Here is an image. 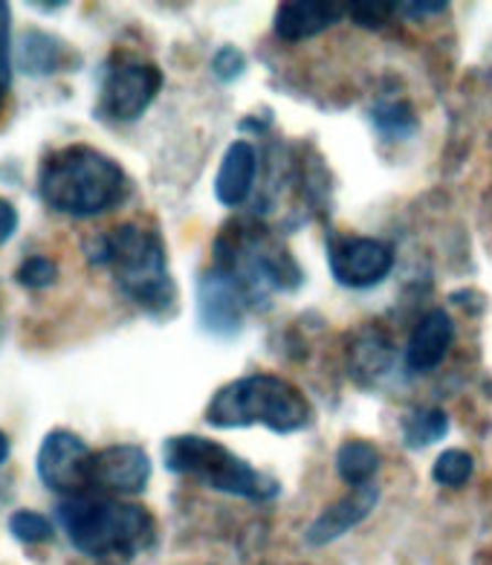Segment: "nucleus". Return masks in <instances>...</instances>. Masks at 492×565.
Instances as JSON below:
<instances>
[{
  "label": "nucleus",
  "instance_id": "18",
  "mask_svg": "<svg viewBox=\"0 0 492 565\" xmlns=\"http://www.w3.org/2000/svg\"><path fill=\"white\" fill-rule=\"evenodd\" d=\"M379 470V449L362 438H347L336 449V472L339 479L347 481L351 488H365Z\"/></svg>",
  "mask_w": 492,
  "mask_h": 565
},
{
  "label": "nucleus",
  "instance_id": "12",
  "mask_svg": "<svg viewBox=\"0 0 492 565\" xmlns=\"http://www.w3.org/2000/svg\"><path fill=\"white\" fill-rule=\"evenodd\" d=\"M379 502V490L374 484H365V488H354L347 495H342L339 502H333L331 508H324L319 516L313 519V525L304 531V540L313 548H322V545H331L339 536H345L347 531H354L360 522L374 513Z\"/></svg>",
  "mask_w": 492,
  "mask_h": 565
},
{
  "label": "nucleus",
  "instance_id": "30",
  "mask_svg": "<svg viewBox=\"0 0 492 565\" xmlns=\"http://www.w3.org/2000/svg\"><path fill=\"white\" fill-rule=\"evenodd\" d=\"M32 9H41V12H55V9H64V3H32Z\"/></svg>",
  "mask_w": 492,
  "mask_h": 565
},
{
  "label": "nucleus",
  "instance_id": "28",
  "mask_svg": "<svg viewBox=\"0 0 492 565\" xmlns=\"http://www.w3.org/2000/svg\"><path fill=\"white\" fill-rule=\"evenodd\" d=\"M15 230H18L15 206L0 198V244H7V241L15 235Z\"/></svg>",
  "mask_w": 492,
  "mask_h": 565
},
{
  "label": "nucleus",
  "instance_id": "27",
  "mask_svg": "<svg viewBox=\"0 0 492 565\" xmlns=\"http://www.w3.org/2000/svg\"><path fill=\"white\" fill-rule=\"evenodd\" d=\"M447 3L443 0H417V3H397V12H403L411 21H429L435 15H443L447 12Z\"/></svg>",
  "mask_w": 492,
  "mask_h": 565
},
{
  "label": "nucleus",
  "instance_id": "16",
  "mask_svg": "<svg viewBox=\"0 0 492 565\" xmlns=\"http://www.w3.org/2000/svg\"><path fill=\"white\" fill-rule=\"evenodd\" d=\"M347 360H351V372L360 383H377L394 363V349L392 340H388V333L377 326L362 328L356 333L354 345L347 351Z\"/></svg>",
  "mask_w": 492,
  "mask_h": 565
},
{
  "label": "nucleus",
  "instance_id": "5",
  "mask_svg": "<svg viewBox=\"0 0 492 565\" xmlns=\"http://www.w3.org/2000/svg\"><path fill=\"white\" fill-rule=\"evenodd\" d=\"M67 540L87 557H137L154 542V516L142 504L105 495H73L58 504Z\"/></svg>",
  "mask_w": 492,
  "mask_h": 565
},
{
  "label": "nucleus",
  "instance_id": "29",
  "mask_svg": "<svg viewBox=\"0 0 492 565\" xmlns=\"http://www.w3.org/2000/svg\"><path fill=\"white\" fill-rule=\"evenodd\" d=\"M7 458H9V441H7V435L0 433V465H3Z\"/></svg>",
  "mask_w": 492,
  "mask_h": 565
},
{
  "label": "nucleus",
  "instance_id": "4",
  "mask_svg": "<svg viewBox=\"0 0 492 565\" xmlns=\"http://www.w3.org/2000/svg\"><path fill=\"white\" fill-rule=\"evenodd\" d=\"M203 418L215 429L267 426L269 433L290 435L310 424L313 406L290 380L278 374H246L217 388Z\"/></svg>",
  "mask_w": 492,
  "mask_h": 565
},
{
  "label": "nucleus",
  "instance_id": "15",
  "mask_svg": "<svg viewBox=\"0 0 492 565\" xmlns=\"http://www.w3.org/2000/svg\"><path fill=\"white\" fill-rule=\"evenodd\" d=\"M255 178H258V151L244 140L232 142L221 160V169H217L215 198L224 206L235 210L253 194Z\"/></svg>",
  "mask_w": 492,
  "mask_h": 565
},
{
  "label": "nucleus",
  "instance_id": "24",
  "mask_svg": "<svg viewBox=\"0 0 492 565\" xmlns=\"http://www.w3.org/2000/svg\"><path fill=\"white\" fill-rule=\"evenodd\" d=\"M12 35H9V7L0 3V105L12 85Z\"/></svg>",
  "mask_w": 492,
  "mask_h": 565
},
{
  "label": "nucleus",
  "instance_id": "8",
  "mask_svg": "<svg viewBox=\"0 0 492 565\" xmlns=\"http://www.w3.org/2000/svg\"><path fill=\"white\" fill-rule=\"evenodd\" d=\"M162 87V73L157 64L142 58H125L110 64L101 82L99 114L114 122H133L148 110Z\"/></svg>",
  "mask_w": 492,
  "mask_h": 565
},
{
  "label": "nucleus",
  "instance_id": "26",
  "mask_svg": "<svg viewBox=\"0 0 492 565\" xmlns=\"http://www.w3.org/2000/svg\"><path fill=\"white\" fill-rule=\"evenodd\" d=\"M246 71V58L238 47H221L212 58V73H215L221 82H235L238 76H244Z\"/></svg>",
  "mask_w": 492,
  "mask_h": 565
},
{
  "label": "nucleus",
  "instance_id": "9",
  "mask_svg": "<svg viewBox=\"0 0 492 565\" xmlns=\"http://www.w3.org/2000/svg\"><path fill=\"white\" fill-rule=\"evenodd\" d=\"M35 470H39L41 481L53 493L73 499V495H82L90 490L93 452L76 433L53 429L41 444Z\"/></svg>",
  "mask_w": 492,
  "mask_h": 565
},
{
  "label": "nucleus",
  "instance_id": "22",
  "mask_svg": "<svg viewBox=\"0 0 492 565\" xmlns=\"http://www.w3.org/2000/svg\"><path fill=\"white\" fill-rule=\"evenodd\" d=\"M9 531L12 536L26 545H39V542H50L53 540V525H50V519H44L41 513L32 511H15L9 516Z\"/></svg>",
  "mask_w": 492,
  "mask_h": 565
},
{
  "label": "nucleus",
  "instance_id": "21",
  "mask_svg": "<svg viewBox=\"0 0 492 565\" xmlns=\"http://www.w3.org/2000/svg\"><path fill=\"white\" fill-rule=\"evenodd\" d=\"M371 119L392 140H406L417 131V117L408 102H379Z\"/></svg>",
  "mask_w": 492,
  "mask_h": 565
},
{
  "label": "nucleus",
  "instance_id": "25",
  "mask_svg": "<svg viewBox=\"0 0 492 565\" xmlns=\"http://www.w3.org/2000/svg\"><path fill=\"white\" fill-rule=\"evenodd\" d=\"M392 12H397L394 3H351V7H347L351 21L365 26V30H379V26H385L388 24V18H392Z\"/></svg>",
  "mask_w": 492,
  "mask_h": 565
},
{
  "label": "nucleus",
  "instance_id": "2",
  "mask_svg": "<svg viewBox=\"0 0 492 565\" xmlns=\"http://www.w3.org/2000/svg\"><path fill=\"white\" fill-rule=\"evenodd\" d=\"M90 258L108 267L125 299L148 313H169L178 287L169 276V258L160 233L142 224H122L90 244Z\"/></svg>",
  "mask_w": 492,
  "mask_h": 565
},
{
  "label": "nucleus",
  "instance_id": "11",
  "mask_svg": "<svg viewBox=\"0 0 492 565\" xmlns=\"http://www.w3.org/2000/svg\"><path fill=\"white\" fill-rule=\"evenodd\" d=\"M151 458L137 444H114L93 456L90 488L116 495H137L148 488Z\"/></svg>",
  "mask_w": 492,
  "mask_h": 565
},
{
  "label": "nucleus",
  "instance_id": "17",
  "mask_svg": "<svg viewBox=\"0 0 492 565\" xmlns=\"http://www.w3.org/2000/svg\"><path fill=\"white\" fill-rule=\"evenodd\" d=\"M64 44L39 30H26L15 44L18 71L26 76H50L62 67Z\"/></svg>",
  "mask_w": 492,
  "mask_h": 565
},
{
  "label": "nucleus",
  "instance_id": "19",
  "mask_svg": "<svg viewBox=\"0 0 492 565\" xmlns=\"http://www.w3.org/2000/svg\"><path fill=\"white\" fill-rule=\"evenodd\" d=\"M449 433V415L438 406L429 409L408 412L403 418V441L408 449H426L431 444H438L440 438H447Z\"/></svg>",
  "mask_w": 492,
  "mask_h": 565
},
{
  "label": "nucleus",
  "instance_id": "7",
  "mask_svg": "<svg viewBox=\"0 0 492 565\" xmlns=\"http://www.w3.org/2000/svg\"><path fill=\"white\" fill-rule=\"evenodd\" d=\"M394 258L397 253L383 238L328 233V267L333 279L347 290H368L388 279Z\"/></svg>",
  "mask_w": 492,
  "mask_h": 565
},
{
  "label": "nucleus",
  "instance_id": "23",
  "mask_svg": "<svg viewBox=\"0 0 492 565\" xmlns=\"http://www.w3.org/2000/svg\"><path fill=\"white\" fill-rule=\"evenodd\" d=\"M15 279L21 281L23 287H30V290H44V287L55 285V279H58V267H55V262H50V258L32 256L18 267Z\"/></svg>",
  "mask_w": 492,
  "mask_h": 565
},
{
  "label": "nucleus",
  "instance_id": "1",
  "mask_svg": "<svg viewBox=\"0 0 492 565\" xmlns=\"http://www.w3.org/2000/svg\"><path fill=\"white\" fill-rule=\"evenodd\" d=\"M39 192L62 215L96 217L125 201L128 174L114 157L96 148L67 146L44 160Z\"/></svg>",
  "mask_w": 492,
  "mask_h": 565
},
{
  "label": "nucleus",
  "instance_id": "3",
  "mask_svg": "<svg viewBox=\"0 0 492 565\" xmlns=\"http://www.w3.org/2000/svg\"><path fill=\"white\" fill-rule=\"evenodd\" d=\"M215 267L238 281L253 308H264L272 294H292L304 281L299 262L264 224H226L215 241Z\"/></svg>",
  "mask_w": 492,
  "mask_h": 565
},
{
  "label": "nucleus",
  "instance_id": "13",
  "mask_svg": "<svg viewBox=\"0 0 492 565\" xmlns=\"http://www.w3.org/2000/svg\"><path fill=\"white\" fill-rule=\"evenodd\" d=\"M454 342V322L443 308L429 310L420 322L415 326L408 337L406 365L411 374H429L435 372Z\"/></svg>",
  "mask_w": 492,
  "mask_h": 565
},
{
  "label": "nucleus",
  "instance_id": "6",
  "mask_svg": "<svg viewBox=\"0 0 492 565\" xmlns=\"http://www.w3.org/2000/svg\"><path fill=\"white\" fill-rule=\"evenodd\" d=\"M162 461L165 470L197 479L217 493L238 495L246 502H272L281 495V484L269 472L255 470L238 452L203 435L189 433L169 438L162 444Z\"/></svg>",
  "mask_w": 492,
  "mask_h": 565
},
{
  "label": "nucleus",
  "instance_id": "14",
  "mask_svg": "<svg viewBox=\"0 0 492 565\" xmlns=\"http://www.w3.org/2000/svg\"><path fill=\"white\" fill-rule=\"evenodd\" d=\"M347 15V7L342 3H328V0H290L276 9V35L281 41L299 44L319 32L331 30Z\"/></svg>",
  "mask_w": 492,
  "mask_h": 565
},
{
  "label": "nucleus",
  "instance_id": "10",
  "mask_svg": "<svg viewBox=\"0 0 492 565\" xmlns=\"http://www.w3.org/2000/svg\"><path fill=\"white\" fill-rule=\"evenodd\" d=\"M246 308H253L240 285L224 270L203 273L197 281V317L201 328L212 337H235L244 328Z\"/></svg>",
  "mask_w": 492,
  "mask_h": 565
},
{
  "label": "nucleus",
  "instance_id": "20",
  "mask_svg": "<svg viewBox=\"0 0 492 565\" xmlns=\"http://www.w3.org/2000/svg\"><path fill=\"white\" fill-rule=\"evenodd\" d=\"M472 472H475V458L467 449H443L431 465V479L449 490L463 488L472 479Z\"/></svg>",
  "mask_w": 492,
  "mask_h": 565
}]
</instances>
